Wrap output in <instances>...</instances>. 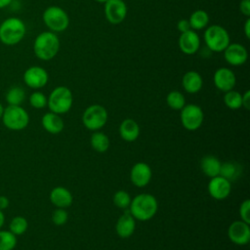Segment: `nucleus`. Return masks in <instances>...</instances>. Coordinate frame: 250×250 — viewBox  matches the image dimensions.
Instances as JSON below:
<instances>
[{
  "label": "nucleus",
  "instance_id": "obj_10",
  "mask_svg": "<svg viewBox=\"0 0 250 250\" xmlns=\"http://www.w3.org/2000/svg\"><path fill=\"white\" fill-rule=\"evenodd\" d=\"M22 79L27 87L31 89H40L48 83L49 75L44 67L32 65L24 70Z\"/></svg>",
  "mask_w": 250,
  "mask_h": 250
},
{
  "label": "nucleus",
  "instance_id": "obj_1",
  "mask_svg": "<svg viewBox=\"0 0 250 250\" xmlns=\"http://www.w3.org/2000/svg\"><path fill=\"white\" fill-rule=\"evenodd\" d=\"M60 45V39L55 32L43 31L34 39L33 52L39 60L50 61L57 56Z\"/></svg>",
  "mask_w": 250,
  "mask_h": 250
},
{
  "label": "nucleus",
  "instance_id": "obj_43",
  "mask_svg": "<svg viewBox=\"0 0 250 250\" xmlns=\"http://www.w3.org/2000/svg\"><path fill=\"white\" fill-rule=\"evenodd\" d=\"M3 111H4V106H3V104L0 103V120H1L2 115H3Z\"/></svg>",
  "mask_w": 250,
  "mask_h": 250
},
{
  "label": "nucleus",
  "instance_id": "obj_42",
  "mask_svg": "<svg viewBox=\"0 0 250 250\" xmlns=\"http://www.w3.org/2000/svg\"><path fill=\"white\" fill-rule=\"evenodd\" d=\"M4 223H5V216H4L3 211L0 210V229H1L2 227L4 226Z\"/></svg>",
  "mask_w": 250,
  "mask_h": 250
},
{
  "label": "nucleus",
  "instance_id": "obj_3",
  "mask_svg": "<svg viewBox=\"0 0 250 250\" xmlns=\"http://www.w3.org/2000/svg\"><path fill=\"white\" fill-rule=\"evenodd\" d=\"M157 207V200L153 195L142 193L131 200L129 212L135 219L140 221H147L155 215Z\"/></svg>",
  "mask_w": 250,
  "mask_h": 250
},
{
  "label": "nucleus",
  "instance_id": "obj_18",
  "mask_svg": "<svg viewBox=\"0 0 250 250\" xmlns=\"http://www.w3.org/2000/svg\"><path fill=\"white\" fill-rule=\"evenodd\" d=\"M182 85L186 92L189 94H195L201 90L203 85V79L197 71L189 70L184 74L182 79Z\"/></svg>",
  "mask_w": 250,
  "mask_h": 250
},
{
  "label": "nucleus",
  "instance_id": "obj_30",
  "mask_svg": "<svg viewBox=\"0 0 250 250\" xmlns=\"http://www.w3.org/2000/svg\"><path fill=\"white\" fill-rule=\"evenodd\" d=\"M17 236L10 230L0 229V250H13L17 245Z\"/></svg>",
  "mask_w": 250,
  "mask_h": 250
},
{
  "label": "nucleus",
  "instance_id": "obj_35",
  "mask_svg": "<svg viewBox=\"0 0 250 250\" xmlns=\"http://www.w3.org/2000/svg\"><path fill=\"white\" fill-rule=\"evenodd\" d=\"M250 201L249 199H245L239 208V215L241 218V221L249 224L250 223Z\"/></svg>",
  "mask_w": 250,
  "mask_h": 250
},
{
  "label": "nucleus",
  "instance_id": "obj_6",
  "mask_svg": "<svg viewBox=\"0 0 250 250\" xmlns=\"http://www.w3.org/2000/svg\"><path fill=\"white\" fill-rule=\"evenodd\" d=\"M204 42L212 52H223L229 44L227 29L219 24H212L204 31Z\"/></svg>",
  "mask_w": 250,
  "mask_h": 250
},
{
  "label": "nucleus",
  "instance_id": "obj_33",
  "mask_svg": "<svg viewBox=\"0 0 250 250\" xmlns=\"http://www.w3.org/2000/svg\"><path fill=\"white\" fill-rule=\"evenodd\" d=\"M113 203L121 209H127L131 203V197L125 190H118L113 196Z\"/></svg>",
  "mask_w": 250,
  "mask_h": 250
},
{
  "label": "nucleus",
  "instance_id": "obj_17",
  "mask_svg": "<svg viewBox=\"0 0 250 250\" xmlns=\"http://www.w3.org/2000/svg\"><path fill=\"white\" fill-rule=\"evenodd\" d=\"M130 178H131V182L136 187H139V188L146 187L151 179L150 167L144 162L136 163L131 169Z\"/></svg>",
  "mask_w": 250,
  "mask_h": 250
},
{
  "label": "nucleus",
  "instance_id": "obj_24",
  "mask_svg": "<svg viewBox=\"0 0 250 250\" xmlns=\"http://www.w3.org/2000/svg\"><path fill=\"white\" fill-rule=\"evenodd\" d=\"M188 21L192 30H200L208 25L209 16L203 10H196L189 16Z\"/></svg>",
  "mask_w": 250,
  "mask_h": 250
},
{
  "label": "nucleus",
  "instance_id": "obj_12",
  "mask_svg": "<svg viewBox=\"0 0 250 250\" xmlns=\"http://www.w3.org/2000/svg\"><path fill=\"white\" fill-rule=\"evenodd\" d=\"M223 52L227 62L233 66L244 64L248 59V52L246 48L239 43H229Z\"/></svg>",
  "mask_w": 250,
  "mask_h": 250
},
{
  "label": "nucleus",
  "instance_id": "obj_32",
  "mask_svg": "<svg viewBox=\"0 0 250 250\" xmlns=\"http://www.w3.org/2000/svg\"><path fill=\"white\" fill-rule=\"evenodd\" d=\"M47 97L40 91H35L29 96V104L32 107L41 109L47 105Z\"/></svg>",
  "mask_w": 250,
  "mask_h": 250
},
{
  "label": "nucleus",
  "instance_id": "obj_7",
  "mask_svg": "<svg viewBox=\"0 0 250 250\" xmlns=\"http://www.w3.org/2000/svg\"><path fill=\"white\" fill-rule=\"evenodd\" d=\"M45 25L53 32L64 31L69 24V18L66 12L59 6H49L42 16Z\"/></svg>",
  "mask_w": 250,
  "mask_h": 250
},
{
  "label": "nucleus",
  "instance_id": "obj_2",
  "mask_svg": "<svg viewBox=\"0 0 250 250\" xmlns=\"http://www.w3.org/2000/svg\"><path fill=\"white\" fill-rule=\"evenodd\" d=\"M26 33V26L22 20L11 17L0 23V42L6 46L19 44Z\"/></svg>",
  "mask_w": 250,
  "mask_h": 250
},
{
  "label": "nucleus",
  "instance_id": "obj_37",
  "mask_svg": "<svg viewBox=\"0 0 250 250\" xmlns=\"http://www.w3.org/2000/svg\"><path fill=\"white\" fill-rule=\"evenodd\" d=\"M177 28H178V30H179L181 33H182V32H186V31H188V30L191 29L188 21L186 20V19L180 20V21L177 22Z\"/></svg>",
  "mask_w": 250,
  "mask_h": 250
},
{
  "label": "nucleus",
  "instance_id": "obj_40",
  "mask_svg": "<svg viewBox=\"0 0 250 250\" xmlns=\"http://www.w3.org/2000/svg\"><path fill=\"white\" fill-rule=\"evenodd\" d=\"M243 29H244V34H245L246 38H249L250 37V19L249 18L246 19V21L244 22Z\"/></svg>",
  "mask_w": 250,
  "mask_h": 250
},
{
  "label": "nucleus",
  "instance_id": "obj_39",
  "mask_svg": "<svg viewBox=\"0 0 250 250\" xmlns=\"http://www.w3.org/2000/svg\"><path fill=\"white\" fill-rule=\"evenodd\" d=\"M9 204H10V201H9L8 197L5 195H0V210L3 211L5 209H7Z\"/></svg>",
  "mask_w": 250,
  "mask_h": 250
},
{
  "label": "nucleus",
  "instance_id": "obj_14",
  "mask_svg": "<svg viewBox=\"0 0 250 250\" xmlns=\"http://www.w3.org/2000/svg\"><path fill=\"white\" fill-rule=\"evenodd\" d=\"M213 80L216 88L225 93L232 90L236 83L234 72L228 67L218 68L214 73Z\"/></svg>",
  "mask_w": 250,
  "mask_h": 250
},
{
  "label": "nucleus",
  "instance_id": "obj_25",
  "mask_svg": "<svg viewBox=\"0 0 250 250\" xmlns=\"http://www.w3.org/2000/svg\"><path fill=\"white\" fill-rule=\"evenodd\" d=\"M5 99L9 105H21L25 100V92L20 86H12L6 92Z\"/></svg>",
  "mask_w": 250,
  "mask_h": 250
},
{
  "label": "nucleus",
  "instance_id": "obj_28",
  "mask_svg": "<svg viewBox=\"0 0 250 250\" xmlns=\"http://www.w3.org/2000/svg\"><path fill=\"white\" fill-rule=\"evenodd\" d=\"M224 103L230 109H238L242 106V95L234 90L228 91L224 96Z\"/></svg>",
  "mask_w": 250,
  "mask_h": 250
},
{
  "label": "nucleus",
  "instance_id": "obj_5",
  "mask_svg": "<svg viewBox=\"0 0 250 250\" xmlns=\"http://www.w3.org/2000/svg\"><path fill=\"white\" fill-rule=\"evenodd\" d=\"M47 105L50 110L57 114H62L67 112L73 102L71 91L65 86L56 87L47 98Z\"/></svg>",
  "mask_w": 250,
  "mask_h": 250
},
{
  "label": "nucleus",
  "instance_id": "obj_41",
  "mask_svg": "<svg viewBox=\"0 0 250 250\" xmlns=\"http://www.w3.org/2000/svg\"><path fill=\"white\" fill-rule=\"evenodd\" d=\"M12 1L13 0H0V9L8 7L12 3Z\"/></svg>",
  "mask_w": 250,
  "mask_h": 250
},
{
  "label": "nucleus",
  "instance_id": "obj_36",
  "mask_svg": "<svg viewBox=\"0 0 250 250\" xmlns=\"http://www.w3.org/2000/svg\"><path fill=\"white\" fill-rule=\"evenodd\" d=\"M239 11L245 17L249 18V16H250V0H241L239 3Z\"/></svg>",
  "mask_w": 250,
  "mask_h": 250
},
{
  "label": "nucleus",
  "instance_id": "obj_11",
  "mask_svg": "<svg viewBox=\"0 0 250 250\" xmlns=\"http://www.w3.org/2000/svg\"><path fill=\"white\" fill-rule=\"evenodd\" d=\"M127 15V6L123 0H107L104 3V16L111 24L121 23Z\"/></svg>",
  "mask_w": 250,
  "mask_h": 250
},
{
  "label": "nucleus",
  "instance_id": "obj_27",
  "mask_svg": "<svg viewBox=\"0 0 250 250\" xmlns=\"http://www.w3.org/2000/svg\"><path fill=\"white\" fill-rule=\"evenodd\" d=\"M28 228L27 220L22 216H16L14 217L9 224V230L17 235L23 234Z\"/></svg>",
  "mask_w": 250,
  "mask_h": 250
},
{
  "label": "nucleus",
  "instance_id": "obj_20",
  "mask_svg": "<svg viewBox=\"0 0 250 250\" xmlns=\"http://www.w3.org/2000/svg\"><path fill=\"white\" fill-rule=\"evenodd\" d=\"M51 202L58 208H65L71 205L72 195L68 189L62 187H57L50 193Z\"/></svg>",
  "mask_w": 250,
  "mask_h": 250
},
{
  "label": "nucleus",
  "instance_id": "obj_38",
  "mask_svg": "<svg viewBox=\"0 0 250 250\" xmlns=\"http://www.w3.org/2000/svg\"><path fill=\"white\" fill-rule=\"evenodd\" d=\"M242 106L245 107L246 109L250 108V91L249 90H247L242 95Z\"/></svg>",
  "mask_w": 250,
  "mask_h": 250
},
{
  "label": "nucleus",
  "instance_id": "obj_15",
  "mask_svg": "<svg viewBox=\"0 0 250 250\" xmlns=\"http://www.w3.org/2000/svg\"><path fill=\"white\" fill-rule=\"evenodd\" d=\"M179 48L186 55L195 54L200 47V38L195 30L189 29L186 32H182L179 37Z\"/></svg>",
  "mask_w": 250,
  "mask_h": 250
},
{
  "label": "nucleus",
  "instance_id": "obj_4",
  "mask_svg": "<svg viewBox=\"0 0 250 250\" xmlns=\"http://www.w3.org/2000/svg\"><path fill=\"white\" fill-rule=\"evenodd\" d=\"M4 126L12 131L23 130L29 123L27 111L21 105H7L1 118Z\"/></svg>",
  "mask_w": 250,
  "mask_h": 250
},
{
  "label": "nucleus",
  "instance_id": "obj_9",
  "mask_svg": "<svg viewBox=\"0 0 250 250\" xmlns=\"http://www.w3.org/2000/svg\"><path fill=\"white\" fill-rule=\"evenodd\" d=\"M204 119V114L200 106L189 104H185L181 109V121L183 126L188 131L197 130Z\"/></svg>",
  "mask_w": 250,
  "mask_h": 250
},
{
  "label": "nucleus",
  "instance_id": "obj_29",
  "mask_svg": "<svg viewBox=\"0 0 250 250\" xmlns=\"http://www.w3.org/2000/svg\"><path fill=\"white\" fill-rule=\"evenodd\" d=\"M167 104L175 110L182 109L186 104V100L184 95L179 91H171L166 98Z\"/></svg>",
  "mask_w": 250,
  "mask_h": 250
},
{
  "label": "nucleus",
  "instance_id": "obj_21",
  "mask_svg": "<svg viewBox=\"0 0 250 250\" xmlns=\"http://www.w3.org/2000/svg\"><path fill=\"white\" fill-rule=\"evenodd\" d=\"M42 126L43 128L51 134H59L63 129V121L61 118L60 114L54 113L52 111L47 112L42 117Z\"/></svg>",
  "mask_w": 250,
  "mask_h": 250
},
{
  "label": "nucleus",
  "instance_id": "obj_31",
  "mask_svg": "<svg viewBox=\"0 0 250 250\" xmlns=\"http://www.w3.org/2000/svg\"><path fill=\"white\" fill-rule=\"evenodd\" d=\"M219 175L230 182L238 177L239 169L236 166V164L231 163V162H226V163L221 164V169H220Z\"/></svg>",
  "mask_w": 250,
  "mask_h": 250
},
{
  "label": "nucleus",
  "instance_id": "obj_8",
  "mask_svg": "<svg viewBox=\"0 0 250 250\" xmlns=\"http://www.w3.org/2000/svg\"><path fill=\"white\" fill-rule=\"evenodd\" d=\"M106 120V109L101 104H92L88 106L82 115V122L84 126L92 131H96L104 127Z\"/></svg>",
  "mask_w": 250,
  "mask_h": 250
},
{
  "label": "nucleus",
  "instance_id": "obj_26",
  "mask_svg": "<svg viewBox=\"0 0 250 250\" xmlns=\"http://www.w3.org/2000/svg\"><path fill=\"white\" fill-rule=\"evenodd\" d=\"M91 146L98 152H104L109 147V139L103 132H96L91 136Z\"/></svg>",
  "mask_w": 250,
  "mask_h": 250
},
{
  "label": "nucleus",
  "instance_id": "obj_23",
  "mask_svg": "<svg viewBox=\"0 0 250 250\" xmlns=\"http://www.w3.org/2000/svg\"><path fill=\"white\" fill-rule=\"evenodd\" d=\"M221 164L222 163L219 161L217 157L213 155H206L201 159L200 168L206 176L213 178V177L219 176Z\"/></svg>",
  "mask_w": 250,
  "mask_h": 250
},
{
  "label": "nucleus",
  "instance_id": "obj_44",
  "mask_svg": "<svg viewBox=\"0 0 250 250\" xmlns=\"http://www.w3.org/2000/svg\"><path fill=\"white\" fill-rule=\"evenodd\" d=\"M96 2H98V3H103V4H104L107 0H95Z\"/></svg>",
  "mask_w": 250,
  "mask_h": 250
},
{
  "label": "nucleus",
  "instance_id": "obj_34",
  "mask_svg": "<svg viewBox=\"0 0 250 250\" xmlns=\"http://www.w3.org/2000/svg\"><path fill=\"white\" fill-rule=\"evenodd\" d=\"M67 212L63 208H58L52 214V221L57 226L64 225L67 221Z\"/></svg>",
  "mask_w": 250,
  "mask_h": 250
},
{
  "label": "nucleus",
  "instance_id": "obj_13",
  "mask_svg": "<svg viewBox=\"0 0 250 250\" xmlns=\"http://www.w3.org/2000/svg\"><path fill=\"white\" fill-rule=\"evenodd\" d=\"M228 234L229 239L237 245H245L250 240L249 224L243 221H235L229 228Z\"/></svg>",
  "mask_w": 250,
  "mask_h": 250
},
{
  "label": "nucleus",
  "instance_id": "obj_22",
  "mask_svg": "<svg viewBox=\"0 0 250 250\" xmlns=\"http://www.w3.org/2000/svg\"><path fill=\"white\" fill-rule=\"evenodd\" d=\"M119 133L121 138L126 142H133L138 139L140 135V127L138 123L131 119L127 118L122 121L119 127Z\"/></svg>",
  "mask_w": 250,
  "mask_h": 250
},
{
  "label": "nucleus",
  "instance_id": "obj_19",
  "mask_svg": "<svg viewBox=\"0 0 250 250\" xmlns=\"http://www.w3.org/2000/svg\"><path fill=\"white\" fill-rule=\"evenodd\" d=\"M136 223L135 218L131 215L129 211H126L116 223V232L122 238H127L131 236L135 230Z\"/></svg>",
  "mask_w": 250,
  "mask_h": 250
},
{
  "label": "nucleus",
  "instance_id": "obj_16",
  "mask_svg": "<svg viewBox=\"0 0 250 250\" xmlns=\"http://www.w3.org/2000/svg\"><path fill=\"white\" fill-rule=\"evenodd\" d=\"M230 182L220 175L211 178L208 184V191L210 195L218 200L227 198L230 192Z\"/></svg>",
  "mask_w": 250,
  "mask_h": 250
}]
</instances>
